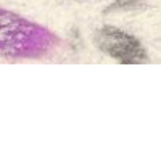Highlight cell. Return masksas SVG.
I'll list each match as a JSON object with an SVG mask.
<instances>
[{
	"label": "cell",
	"instance_id": "obj_1",
	"mask_svg": "<svg viewBox=\"0 0 161 161\" xmlns=\"http://www.w3.org/2000/svg\"><path fill=\"white\" fill-rule=\"evenodd\" d=\"M95 42L103 53L110 55L123 64L145 63L148 60L147 52L137 37H134L123 29L113 28V26L102 28L95 34Z\"/></svg>",
	"mask_w": 161,
	"mask_h": 161
},
{
	"label": "cell",
	"instance_id": "obj_2",
	"mask_svg": "<svg viewBox=\"0 0 161 161\" xmlns=\"http://www.w3.org/2000/svg\"><path fill=\"white\" fill-rule=\"evenodd\" d=\"M145 7V0H114V2L105 8V13L119 11V10H137Z\"/></svg>",
	"mask_w": 161,
	"mask_h": 161
}]
</instances>
